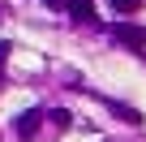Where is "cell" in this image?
Instances as JSON below:
<instances>
[{"label":"cell","instance_id":"obj_1","mask_svg":"<svg viewBox=\"0 0 146 142\" xmlns=\"http://www.w3.org/2000/svg\"><path fill=\"white\" fill-rule=\"evenodd\" d=\"M112 35H116L125 47H142V43H146V26H133V22H120Z\"/></svg>","mask_w":146,"mask_h":142},{"label":"cell","instance_id":"obj_2","mask_svg":"<svg viewBox=\"0 0 146 142\" xmlns=\"http://www.w3.org/2000/svg\"><path fill=\"white\" fill-rule=\"evenodd\" d=\"M39 121H43V116H39V112L30 108V112H22V116H17L13 133H17V138H35V133H39Z\"/></svg>","mask_w":146,"mask_h":142},{"label":"cell","instance_id":"obj_3","mask_svg":"<svg viewBox=\"0 0 146 142\" xmlns=\"http://www.w3.org/2000/svg\"><path fill=\"white\" fill-rule=\"evenodd\" d=\"M73 17H78V22H90L95 17V5H90V0H69V5H64Z\"/></svg>","mask_w":146,"mask_h":142},{"label":"cell","instance_id":"obj_4","mask_svg":"<svg viewBox=\"0 0 146 142\" xmlns=\"http://www.w3.org/2000/svg\"><path fill=\"white\" fill-rule=\"evenodd\" d=\"M112 112H116V116H125L129 125H142V112H133V108H125V103H112Z\"/></svg>","mask_w":146,"mask_h":142},{"label":"cell","instance_id":"obj_5","mask_svg":"<svg viewBox=\"0 0 146 142\" xmlns=\"http://www.w3.org/2000/svg\"><path fill=\"white\" fill-rule=\"evenodd\" d=\"M108 5H112L116 13H137V5H142V0H108Z\"/></svg>","mask_w":146,"mask_h":142},{"label":"cell","instance_id":"obj_6","mask_svg":"<svg viewBox=\"0 0 146 142\" xmlns=\"http://www.w3.org/2000/svg\"><path fill=\"white\" fill-rule=\"evenodd\" d=\"M43 5H47V9H64V5H69V0H43Z\"/></svg>","mask_w":146,"mask_h":142}]
</instances>
